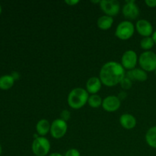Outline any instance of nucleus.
I'll list each match as a JSON object with an SVG mask.
<instances>
[{
    "instance_id": "1",
    "label": "nucleus",
    "mask_w": 156,
    "mask_h": 156,
    "mask_svg": "<svg viewBox=\"0 0 156 156\" xmlns=\"http://www.w3.org/2000/svg\"><path fill=\"white\" fill-rule=\"evenodd\" d=\"M125 76L124 68L120 62L115 61L106 62L101 67L99 74L102 84L107 87H114L118 85Z\"/></svg>"
},
{
    "instance_id": "2",
    "label": "nucleus",
    "mask_w": 156,
    "mask_h": 156,
    "mask_svg": "<svg viewBox=\"0 0 156 156\" xmlns=\"http://www.w3.org/2000/svg\"><path fill=\"white\" fill-rule=\"evenodd\" d=\"M89 94L82 88H76L72 90L68 95L67 101L73 109H80L88 103Z\"/></svg>"
},
{
    "instance_id": "3",
    "label": "nucleus",
    "mask_w": 156,
    "mask_h": 156,
    "mask_svg": "<svg viewBox=\"0 0 156 156\" xmlns=\"http://www.w3.org/2000/svg\"><path fill=\"white\" fill-rule=\"evenodd\" d=\"M139 64L142 69L147 72L156 70V54L154 52L145 51L139 57Z\"/></svg>"
},
{
    "instance_id": "4",
    "label": "nucleus",
    "mask_w": 156,
    "mask_h": 156,
    "mask_svg": "<svg viewBox=\"0 0 156 156\" xmlns=\"http://www.w3.org/2000/svg\"><path fill=\"white\" fill-rule=\"evenodd\" d=\"M135 32V26L130 21H123L117 25L115 35L122 41L129 40L133 36Z\"/></svg>"
},
{
    "instance_id": "5",
    "label": "nucleus",
    "mask_w": 156,
    "mask_h": 156,
    "mask_svg": "<svg viewBox=\"0 0 156 156\" xmlns=\"http://www.w3.org/2000/svg\"><path fill=\"white\" fill-rule=\"evenodd\" d=\"M32 152L36 156H46L50 150V143L45 136H38L32 143Z\"/></svg>"
},
{
    "instance_id": "6",
    "label": "nucleus",
    "mask_w": 156,
    "mask_h": 156,
    "mask_svg": "<svg viewBox=\"0 0 156 156\" xmlns=\"http://www.w3.org/2000/svg\"><path fill=\"white\" fill-rule=\"evenodd\" d=\"M139 61V57L137 53L134 50H129L123 53L121 57V62L120 64L124 68L125 70H132L136 68L137 62Z\"/></svg>"
},
{
    "instance_id": "7",
    "label": "nucleus",
    "mask_w": 156,
    "mask_h": 156,
    "mask_svg": "<svg viewBox=\"0 0 156 156\" xmlns=\"http://www.w3.org/2000/svg\"><path fill=\"white\" fill-rule=\"evenodd\" d=\"M68 129L67 123L60 118L56 119L51 123L50 134L54 139H61L66 134Z\"/></svg>"
},
{
    "instance_id": "8",
    "label": "nucleus",
    "mask_w": 156,
    "mask_h": 156,
    "mask_svg": "<svg viewBox=\"0 0 156 156\" xmlns=\"http://www.w3.org/2000/svg\"><path fill=\"white\" fill-rule=\"evenodd\" d=\"M99 5L101 9L108 16H115L120 12V4L117 0H101Z\"/></svg>"
},
{
    "instance_id": "9",
    "label": "nucleus",
    "mask_w": 156,
    "mask_h": 156,
    "mask_svg": "<svg viewBox=\"0 0 156 156\" xmlns=\"http://www.w3.org/2000/svg\"><path fill=\"white\" fill-rule=\"evenodd\" d=\"M122 12L125 18L129 20H135L140 15V9L136 5L135 1H126V3L123 5Z\"/></svg>"
},
{
    "instance_id": "10",
    "label": "nucleus",
    "mask_w": 156,
    "mask_h": 156,
    "mask_svg": "<svg viewBox=\"0 0 156 156\" xmlns=\"http://www.w3.org/2000/svg\"><path fill=\"white\" fill-rule=\"evenodd\" d=\"M121 105V101L117 96L109 95L105 98L102 102V108L107 112L117 111Z\"/></svg>"
},
{
    "instance_id": "11",
    "label": "nucleus",
    "mask_w": 156,
    "mask_h": 156,
    "mask_svg": "<svg viewBox=\"0 0 156 156\" xmlns=\"http://www.w3.org/2000/svg\"><path fill=\"white\" fill-rule=\"evenodd\" d=\"M135 28L139 34L143 36V37H151L154 32L152 24L146 19H140L137 21Z\"/></svg>"
},
{
    "instance_id": "12",
    "label": "nucleus",
    "mask_w": 156,
    "mask_h": 156,
    "mask_svg": "<svg viewBox=\"0 0 156 156\" xmlns=\"http://www.w3.org/2000/svg\"><path fill=\"white\" fill-rule=\"evenodd\" d=\"M126 76L132 82H145L148 79V74L142 69H133L127 71Z\"/></svg>"
},
{
    "instance_id": "13",
    "label": "nucleus",
    "mask_w": 156,
    "mask_h": 156,
    "mask_svg": "<svg viewBox=\"0 0 156 156\" xmlns=\"http://www.w3.org/2000/svg\"><path fill=\"white\" fill-rule=\"evenodd\" d=\"M102 85L103 84L100 78L95 77V76L91 77L88 79L86 82V91H88V94H96L101 90Z\"/></svg>"
},
{
    "instance_id": "14",
    "label": "nucleus",
    "mask_w": 156,
    "mask_h": 156,
    "mask_svg": "<svg viewBox=\"0 0 156 156\" xmlns=\"http://www.w3.org/2000/svg\"><path fill=\"white\" fill-rule=\"evenodd\" d=\"M120 123L124 129H132L136 126V119L130 114H123L120 117Z\"/></svg>"
},
{
    "instance_id": "15",
    "label": "nucleus",
    "mask_w": 156,
    "mask_h": 156,
    "mask_svg": "<svg viewBox=\"0 0 156 156\" xmlns=\"http://www.w3.org/2000/svg\"><path fill=\"white\" fill-rule=\"evenodd\" d=\"M51 124L46 119H41L37 123L36 130L39 136H45L49 132H50Z\"/></svg>"
},
{
    "instance_id": "16",
    "label": "nucleus",
    "mask_w": 156,
    "mask_h": 156,
    "mask_svg": "<svg viewBox=\"0 0 156 156\" xmlns=\"http://www.w3.org/2000/svg\"><path fill=\"white\" fill-rule=\"evenodd\" d=\"M114 24V18L113 17L108 15H102L99 17L97 21V25L101 30H106L111 28Z\"/></svg>"
},
{
    "instance_id": "17",
    "label": "nucleus",
    "mask_w": 156,
    "mask_h": 156,
    "mask_svg": "<svg viewBox=\"0 0 156 156\" xmlns=\"http://www.w3.org/2000/svg\"><path fill=\"white\" fill-rule=\"evenodd\" d=\"M15 79L11 75H4L0 77V89L9 90L15 83Z\"/></svg>"
},
{
    "instance_id": "18",
    "label": "nucleus",
    "mask_w": 156,
    "mask_h": 156,
    "mask_svg": "<svg viewBox=\"0 0 156 156\" xmlns=\"http://www.w3.org/2000/svg\"><path fill=\"white\" fill-rule=\"evenodd\" d=\"M146 141L150 147L156 149V126L148 129L146 134Z\"/></svg>"
},
{
    "instance_id": "19",
    "label": "nucleus",
    "mask_w": 156,
    "mask_h": 156,
    "mask_svg": "<svg viewBox=\"0 0 156 156\" xmlns=\"http://www.w3.org/2000/svg\"><path fill=\"white\" fill-rule=\"evenodd\" d=\"M102 102H103V100H102L101 97L98 94H91L88 100V105L93 108H98L101 106Z\"/></svg>"
},
{
    "instance_id": "20",
    "label": "nucleus",
    "mask_w": 156,
    "mask_h": 156,
    "mask_svg": "<svg viewBox=\"0 0 156 156\" xmlns=\"http://www.w3.org/2000/svg\"><path fill=\"white\" fill-rule=\"evenodd\" d=\"M154 45H155V42H154L152 37H143L140 41V47L145 51H149L154 47Z\"/></svg>"
},
{
    "instance_id": "21",
    "label": "nucleus",
    "mask_w": 156,
    "mask_h": 156,
    "mask_svg": "<svg viewBox=\"0 0 156 156\" xmlns=\"http://www.w3.org/2000/svg\"><path fill=\"white\" fill-rule=\"evenodd\" d=\"M120 86L122 87V88H123V89L128 90V89H129L131 87H132L133 82L130 80V79H128L126 76H125V77L123 79V80L120 82Z\"/></svg>"
},
{
    "instance_id": "22",
    "label": "nucleus",
    "mask_w": 156,
    "mask_h": 156,
    "mask_svg": "<svg viewBox=\"0 0 156 156\" xmlns=\"http://www.w3.org/2000/svg\"><path fill=\"white\" fill-rule=\"evenodd\" d=\"M71 117V113L68 110H63L62 112L60 113V119L64 120V121L67 122L70 119Z\"/></svg>"
},
{
    "instance_id": "23",
    "label": "nucleus",
    "mask_w": 156,
    "mask_h": 156,
    "mask_svg": "<svg viewBox=\"0 0 156 156\" xmlns=\"http://www.w3.org/2000/svg\"><path fill=\"white\" fill-rule=\"evenodd\" d=\"M64 156H81L80 152L76 149H70L65 153Z\"/></svg>"
},
{
    "instance_id": "24",
    "label": "nucleus",
    "mask_w": 156,
    "mask_h": 156,
    "mask_svg": "<svg viewBox=\"0 0 156 156\" xmlns=\"http://www.w3.org/2000/svg\"><path fill=\"white\" fill-rule=\"evenodd\" d=\"M146 5L149 8H155L156 7V0H146L145 1Z\"/></svg>"
},
{
    "instance_id": "25",
    "label": "nucleus",
    "mask_w": 156,
    "mask_h": 156,
    "mask_svg": "<svg viewBox=\"0 0 156 156\" xmlns=\"http://www.w3.org/2000/svg\"><path fill=\"white\" fill-rule=\"evenodd\" d=\"M79 2V1H76V0H66V1H65V3L66 4L69 5L70 6H74L76 5V4H78V3Z\"/></svg>"
},
{
    "instance_id": "26",
    "label": "nucleus",
    "mask_w": 156,
    "mask_h": 156,
    "mask_svg": "<svg viewBox=\"0 0 156 156\" xmlns=\"http://www.w3.org/2000/svg\"><path fill=\"white\" fill-rule=\"evenodd\" d=\"M11 76L13 77V79H15V80H18V79H19L20 76H19V73H17V72H13V73H12V75Z\"/></svg>"
},
{
    "instance_id": "27",
    "label": "nucleus",
    "mask_w": 156,
    "mask_h": 156,
    "mask_svg": "<svg viewBox=\"0 0 156 156\" xmlns=\"http://www.w3.org/2000/svg\"><path fill=\"white\" fill-rule=\"evenodd\" d=\"M126 92H123V91H122V92H120V94H119V95L117 96V97H118L119 98H120V100L121 101V100H123V99H124L125 98H126Z\"/></svg>"
},
{
    "instance_id": "28",
    "label": "nucleus",
    "mask_w": 156,
    "mask_h": 156,
    "mask_svg": "<svg viewBox=\"0 0 156 156\" xmlns=\"http://www.w3.org/2000/svg\"><path fill=\"white\" fill-rule=\"evenodd\" d=\"M152 39H153L154 42H155V44H156V30L153 32V34H152Z\"/></svg>"
},
{
    "instance_id": "29",
    "label": "nucleus",
    "mask_w": 156,
    "mask_h": 156,
    "mask_svg": "<svg viewBox=\"0 0 156 156\" xmlns=\"http://www.w3.org/2000/svg\"><path fill=\"white\" fill-rule=\"evenodd\" d=\"M48 156H64V155H61L60 153H58V152H53V153H51Z\"/></svg>"
},
{
    "instance_id": "30",
    "label": "nucleus",
    "mask_w": 156,
    "mask_h": 156,
    "mask_svg": "<svg viewBox=\"0 0 156 156\" xmlns=\"http://www.w3.org/2000/svg\"><path fill=\"white\" fill-rule=\"evenodd\" d=\"M2 5H1V4H0V15H1V13H2Z\"/></svg>"
},
{
    "instance_id": "31",
    "label": "nucleus",
    "mask_w": 156,
    "mask_h": 156,
    "mask_svg": "<svg viewBox=\"0 0 156 156\" xmlns=\"http://www.w3.org/2000/svg\"><path fill=\"white\" fill-rule=\"evenodd\" d=\"M1 154H2V146L1 145H0V155H1Z\"/></svg>"
},
{
    "instance_id": "32",
    "label": "nucleus",
    "mask_w": 156,
    "mask_h": 156,
    "mask_svg": "<svg viewBox=\"0 0 156 156\" xmlns=\"http://www.w3.org/2000/svg\"><path fill=\"white\" fill-rule=\"evenodd\" d=\"M155 76H156V70L155 71Z\"/></svg>"
},
{
    "instance_id": "33",
    "label": "nucleus",
    "mask_w": 156,
    "mask_h": 156,
    "mask_svg": "<svg viewBox=\"0 0 156 156\" xmlns=\"http://www.w3.org/2000/svg\"><path fill=\"white\" fill-rule=\"evenodd\" d=\"M34 156H36V155H34Z\"/></svg>"
}]
</instances>
